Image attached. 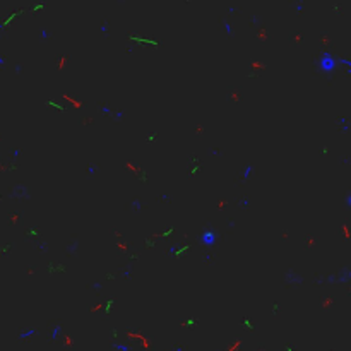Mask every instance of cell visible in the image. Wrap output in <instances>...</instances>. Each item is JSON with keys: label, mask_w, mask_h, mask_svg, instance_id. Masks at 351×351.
<instances>
[{"label": "cell", "mask_w": 351, "mask_h": 351, "mask_svg": "<svg viewBox=\"0 0 351 351\" xmlns=\"http://www.w3.org/2000/svg\"><path fill=\"white\" fill-rule=\"evenodd\" d=\"M320 67L324 70H327V72H331V70H334V67H336V60L332 58L331 55H322V58H320Z\"/></svg>", "instance_id": "obj_1"}, {"label": "cell", "mask_w": 351, "mask_h": 351, "mask_svg": "<svg viewBox=\"0 0 351 351\" xmlns=\"http://www.w3.org/2000/svg\"><path fill=\"white\" fill-rule=\"evenodd\" d=\"M214 240H216L214 231H206V233H202V242H204L206 245H212V243H214Z\"/></svg>", "instance_id": "obj_2"}, {"label": "cell", "mask_w": 351, "mask_h": 351, "mask_svg": "<svg viewBox=\"0 0 351 351\" xmlns=\"http://www.w3.org/2000/svg\"><path fill=\"white\" fill-rule=\"evenodd\" d=\"M33 334H36V329H29V331H26V332H21V337H29V336H33Z\"/></svg>", "instance_id": "obj_3"}, {"label": "cell", "mask_w": 351, "mask_h": 351, "mask_svg": "<svg viewBox=\"0 0 351 351\" xmlns=\"http://www.w3.org/2000/svg\"><path fill=\"white\" fill-rule=\"evenodd\" d=\"M250 173H252V166H247V168H245V171H243V178H245V180L250 177Z\"/></svg>", "instance_id": "obj_4"}, {"label": "cell", "mask_w": 351, "mask_h": 351, "mask_svg": "<svg viewBox=\"0 0 351 351\" xmlns=\"http://www.w3.org/2000/svg\"><path fill=\"white\" fill-rule=\"evenodd\" d=\"M58 331H60V327H55V329H53V332H52V339H55V337H57Z\"/></svg>", "instance_id": "obj_5"}, {"label": "cell", "mask_w": 351, "mask_h": 351, "mask_svg": "<svg viewBox=\"0 0 351 351\" xmlns=\"http://www.w3.org/2000/svg\"><path fill=\"white\" fill-rule=\"evenodd\" d=\"M117 349H120V351H129V348H127V346H117Z\"/></svg>", "instance_id": "obj_6"}]
</instances>
